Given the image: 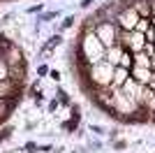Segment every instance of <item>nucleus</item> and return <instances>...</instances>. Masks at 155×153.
Segmentation results:
<instances>
[{"mask_svg":"<svg viewBox=\"0 0 155 153\" xmlns=\"http://www.w3.org/2000/svg\"><path fill=\"white\" fill-rule=\"evenodd\" d=\"M120 90H123V95H127L132 102H137L139 107H141V100H143V90H146V86L139 81H134L132 76H127L125 79V83L120 86Z\"/></svg>","mask_w":155,"mask_h":153,"instance_id":"obj_5","label":"nucleus"},{"mask_svg":"<svg viewBox=\"0 0 155 153\" xmlns=\"http://www.w3.org/2000/svg\"><path fill=\"white\" fill-rule=\"evenodd\" d=\"M88 67V79H91L93 88H109L111 86V76H114V67L116 65L107 63V60H100V63L86 65Z\"/></svg>","mask_w":155,"mask_h":153,"instance_id":"obj_2","label":"nucleus"},{"mask_svg":"<svg viewBox=\"0 0 155 153\" xmlns=\"http://www.w3.org/2000/svg\"><path fill=\"white\" fill-rule=\"evenodd\" d=\"M150 25L155 28V14H150Z\"/></svg>","mask_w":155,"mask_h":153,"instance_id":"obj_19","label":"nucleus"},{"mask_svg":"<svg viewBox=\"0 0 155 153\" xmlns=\"http://www.w3.org/2000/svg\"><path fill=\"white\" fill-rule=\"evenodd\" d=\"M2 79H12V70H9V65L2 56H0V81Z\"/></svg>","mask_w":155,"mask_h":153,"instance_id":"obj_16","label":"nucleus"},{"mask_svg":"<svg viewBox=\"0 0 155 153\" xmlns=\"http://www.w3.org/2000/svg\"><path fill=\"white\" fill-rule=\"evenodd\" d=\"M150 74H153V67H139V65H132V67H130V76H132L134 81L143 83V86L148 83Z\"/></svg>","mask_w":155,"mask_h":153,"instance_id":"obj_8","label":"nucleus"},{"mask_svg":"<svg viewBox=\"0 0 155 153\" xmlns=\"http://www.w3.org/2000/svg\"><path fill=\"white\" fill-rule=\"evenodd\" d=\"M123 49H125L123 44H114V46H109V49L104 51V60H107V63H111V65H118Z\"/></svg>","mask_w":155,"mask_h":153,"instance_id":"obj_11","label":"nucleus"},{"mask_svg":"<svg viewBox=\"0 0 155 153\" xmlns=\"http://www.w3.org/2000/svg\"><path fill=\"white\" fill-rule=\"evenodd\" d=\"M104 44L100 42V37L95 35V30H86L81 35V42H79V53H81V60L86 65L100 63L104 60Z\"/></svg>","mask_w":155,"mask_h":153,"instance_id":"obj_1","label":"nucleus"},{"mask_svg":"<svg viewBox=\"0 0 155 153\" xmlns=\"http://www.w3.org/2000/svg\"><path fill=\"white\" fill-rule=\"evenodd\" d=\"M118 65H120V67H132V51L130 49H123V53H120V60H118Z\"/></svg>","mask_w":155,"mask_h":153,"instance_id":"obj_14","label":"nucleus"},{"mask_svg":"<svg viewBox=\"0 0 155 153\" xmlns=\"http://www.w3.org/2000/svg\"><path fill=\"white\" fill-rule=\"evenodd\" d=\"M109 90H111V95H114V109H111V111L116 116H120V118H132V116L141 109L137 102H132L127 95H123L120 88H109Z\"/></svg>","mask_w":155,"mask_h":153,"instance_id":"obj_3","label":"nucleus"},{"mask_svg":"<svg viewBox=\"0 0 155 153\" xmlns=\"http://www.w3.org/2000/svg\"><path fill=\"white\" fill-rule=\"evenodd\" d=\"M19 90H21V86H19V81H14V79H2L0 81V97H5V100H16L19 97Z\"/></svg>","mask_w":155,"mask_h":153,"instance_id":"obj_7","label":"nucleus"},{"mask_svg":"<svg viewBox=\"0 0 155 153\" xmlns=\"http://www.w3.org/2000/svg\"><path fill=\"white\" fill-rule=\"evenodd\" d=\"M132 65H139V67H153V60L146 51H134L132 53Z\"/></svg>","mask_w":155,"mask_h":153,"instance_id":"obj_12","label":"nucleus"},{"mask_svg":"<svg viewBox=\"0 0 155 153\" xmlns=\"http://www.w3.org/2000/svg\"><path fill=\"white\" fill-rule=\"evenodd\" d=\"M93 30H95V35L100 37V42L104 44V49L118 44V32H120V28L116 25V21H100Z\"/></svg>","mask_w":155,"mask_h":153,"instance_id":"obj_4","label":"nucleus"},{"mask_svg":"<svg viewBox=\"0 0 155 153\" xmlns=\"http://www.w3.org/2000/svg\"><path fill=\"white\" fill-rule=\"evenodd\" d=\"M141 109L148 114V118L150 116H155V93L146 86V90H143V100H141Z\"/></svg>","mask_w":155,"mask_h":153,"instance_id":"obj_9","label":"nucleus"},{"mask_svg":"<svg viewBox=\"0 0 155 153\" xmlns=\"http://www.w3.org/2000/svg\"><path fill=\"white\" fill-rule=\"evenodd\" d=\"M150 14H155V0H150Z\"/></svg>","mask_w":155,"mask_h":153,"instance_id":"obj_18","label":"nucleus"},{"mask_svg":"<svg viewBox=\"0 0 155 153\" xmlns=\"http://www.w3.org/2000/svg\"><path fill=\"white\" fill-rule=\"evenodd\" d=\"M146 86H148V88L155 93V70H153V74H150V79H148V83H146Z\"/></svg>","mask_w":155,"mask_h":153,"instance_id":"obj_17","label":"nucleus"},{"mask_svg":"<svg viewBox=\"0 0 155 153\" xmlns=\"http://www.w3.org/2000/svg\"><path fill=\"white\" fill-rule=\"evenodd\" d=\"M127 76H130V70H127V67L116 65V67H114V76H111V86H109V88H120Z\"/></svg>","mask_w":155,"mask_h":153,"instance_id":"obj_10","label":"nucleus"},{"mask_svg":"<svg viewBox=\"0 0 155 153\" xmlns=\"http://www.w3.org/2000/svg\"><path fill=\"white\" fill-rule=\"evenodd\" d=\"M137 21H139V12H137L132 5L125 7V9H120L118 16H116V25L120 28V30H134Z\"/></svg>","mask_w":155,"mask_h":153,"instance_id":"obj_6","label":"nucleus"},{"mask_svg":"<svg viewBox=\"0 0 155 153\" xmlns=\"http://www.w3.org/2000/svg\"><path fill=\"white\" fill-rule=\"evenodd\" d=\"M12 111V100H5V97H0V121L7 118V114Z\"/></svg>","mask_w":155,"mask_h":153,"instance_id":"obj_15","label":"nucleus"},{"mask_svg":"<svg viewBox=\"0 0 155 153\" xmlns=\"http://www.w3.org/2000/svg\"><path fill=\"white\" fill-rule=\"evenodd\" d=\"M132 7L139 12V16H150V0H134Z\"/></svg>","mask_w":155,"mask_h":153,"instance_id":"obj_13","label":"nucleus"}]
</instances>
